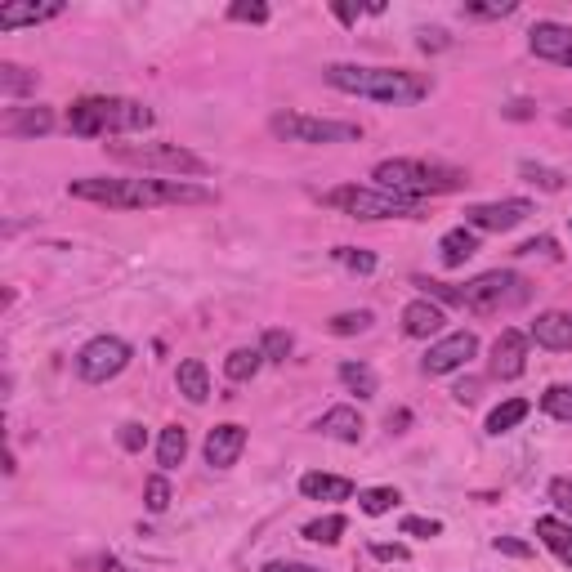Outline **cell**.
<instances>
[{
    "label": "cell",
    "mask_w": 572,
    "mask_h": 572,
    "mask_svg": "<svg viewBox=\"0 0 572 572\" xmlns=\"http://www.w3.org/2000/svg\"><path fill=\"white\" fill-rule=\"evenodd\" d=\"M68 197L94 206H112V211H152V206H211L215 193L188 179H72Z\"/></svg>",
    "instance_id": "6da1fadb"
},
{
    "label": "cell",
    "mask_w": 572,
    "mask_h": 572,
    "mask_svg": "<svg viewBox=\"0 0 572 572\" xmlns=\"http://www.w3.org/2000/svg\"><path fill=\"white\" fill-rule=\"evenodd\" d=\"M322 81L331 90L358 94V99H376V103H394V108H407V103L429 99L434 81L425 72H407V68H362V63H327L322 68Z\"/></svg>",
    "instance_id": "7a4b0ae2"
},
{
    "label": "cell",
    "mask_w": 572,
    "mask_h": 572,
    "mask_svg": "<svg viewBox=\"0 0 572 572\" xmlns=\"http://www.w3.org/2000/svg\"><path fill=\"white\" fill-rule=\"evenodd\" d=\"M152 108L139 99H117V94H85L68 108V130L81 139H108V135H139L152 126Z\"/></svg>",
    "instance_id": "3957f363"
},
{
    "label": "cell",
    "mask_w": 572,
    "mask_h": 572,
    "mask_svg": "<svg viewBox=\"0 0 572 572\" xmlns=\"http://www.w3.org/2000/svg\"><path fill=\"white\" fill-rule=\"evenodd\" d=\"M376 188L398 193L407 202H421V197H438V193H461L470 184V175L456 166H438V161H416V157H389L371 170Z\"/></svg>",
    "instance_id": "277c9868"
},
{
    "label": "cell",
    "mask_w": 572,
    "mask_h": 572,
    "mask_svg": "<svg viewBox=\"0 0 572 572\" xmlns=\"http://www.w3.org/2000/svg\"><path fill=\"white\" fill-rule=\"evenodd\" d=\"M528 300H532V282L510 269L479 273L474 282L456 286V309L479 313V318H492V313H505V309H523Z\"/></svg>",
    "instance_id": "5b68a950"
},
{
    "label": "cell",
    "mask_w": 572,
    "mask_h": 572,
    "mask_svg": "<svg viewBox=\"0 0 572 572\" xmlns=\"http://www.w3.org/2000/svg\"><path fill=\"white\" fill-rule=\"evenodd\" d=\"M322 206L349 219H421V202H407V197L385 193L376 184H340L322 193Z\"/></svg>",
    "instance_id": "8992f818"
},
{
    "label": "cell",
    "mask_w": 572,
    "mask_h": 572,
    "mask_svg": "<svg viewBox=\"0 0 572 572\" xmlns=\"http://www.w3.org/2000/svg\"><path fill=\"white\" fill-rule=\"evenodd\" d=\"M108 152L121 166H139V170H152V175H175V179L211 175V161L179 148V143H112Z\"/></svg>",
    "instance_id": "52a82bcc"
},
{
    "label": "cell",
    "mask_w": 572,
    "mask_h": 572,
    "mask_svg": "<svg viewBox=\"0 0 572 572\" xmlns=\"http://www.w3.org/2000/svg\"><path fill=\"white\" fill-rule=\"evenodd\" d=\"M269 130L286 143H358L362 139V126L358 121H336V117H309V112H278L269 121Z\"/></svg>",
    "instance_id": "ba28073f"
},
{
    "label": "cell",
    "mask_w": 572,
    "mask_h": 572,
    "mask_svg": "<svg viewBox=\"0 0 572 572\" xmlns=\"http://www.w3.org/2000/svg\"><path fill=\"white\" fill-rule=\"evenodd\" d=\"M130 358H135V349L121 336H94L90 345H81V354H76V376H81L85 385H108L112 376H121V371L130 367Z\"/></svg>",
    "instance_id": "9c48e42d"
},
{
    "label": "cell",
    "mask_w": 572,
    "mask_h": 572,
    "mask_svg": "<svg viewBox=\"0 0 572 572\" xmlns=\"http://www.w3.org/2000/svg\"><path fill=\"white\" fill-rule=\"evenodd\" d=\"M528 215H532V202L505 197V202L470 206V211H465V228H474V233H510V228H519Z\"/></svg>",
    "instance_id": "30bf717a"
},
{
    "label": "cell",
    "mask_w": 572,
    "mask_h": 572,
    "mask_svg": "<svg viewBox=\"0 0 572 572\" xmlns=\"http://www.w3.org/2000/svg\"><path fill=\"white\" fill-rule=\"evenodd\" d=\"M474 354H479V336L474 331H452L438 345H429V354L421 358V371L425 376H447V371H461Z\"/></svg>",
    "instance_id": "8fae6325"
},
{
    "label": "cell",
    "mask_w": 572,
    "mask_h": 572,
    "mask_svg": "<svg viewBox=\"0 0 572 572\" xmlns=\"http://www.w3.org/2000/svg\"><path fill=\"white\" fill-rule=\"evenodd\" d=\"M528 331L505 327L497 340H492V376L497 380H519L528 371Z\"/></svg>",
    "instance_id": "7c38bea8"
},
{
    "label": "cell",
    "mask_w": 572,
    "mask_h": 572,
    "mask_svg": "<svg viewBox=\"0 0 572 572\" xmlns=\"http://www.w3.org/2000/svg\"><path fill=\"white\" fill-rule=\"evenodd\" d=\"M528 50L546 63H559V68H572V27L564 23H537L528 32Z\"/></svg>",
    "instance_id": "4fadbf2b"
},
{
    "label": "cell",
    "mask_w": 572,
    "mask_h": 572,
    "mask_svg": "<svg viewBox=\"0 0 572 572\" xmlns=\"http://www.w3.org/2000/svg\"><path fill=\"white\" fill-rule=\"evenodd\" d=\"M528 340H537L550 354H572V309H550L528 327Z\"/></svg>",
    "instance_id": "5bb4252c"
},
{
    "label": "cell",
    "mask_w": 572,
    "mask_h": 572,
    "mask_svg": "<svg viewBox=\"0 0 572 572\" xmlns=\"http://www.w3.org/2000/svg\"><path fill=\"white\" fill-rule=\"evenodd\" d=\"M242 452H246V425L228 421L206 434V465H215V470H233Z\"/></svg>",
    "instance_id": "9a60e30c"
},
{
    "label": "cell",
    "mask_w": 572,
    "mask_h": 572,
    "mask_svg": "<svg viewBox=\"0 0 572 572\" xmlns=\"http://www.w3.org/2000/svg\"><path fill=\"white\" fill-rule=\"evenodd\" d=\"M59 14H63L59 0H45V5H36V0H9V5H0V32L50 23V18H59Z\"/></svg>",
    "instance_id": "2e32d148"
},
{
    "label": "cell",
    "mask_w": 572,
    "mask_h": 572,
    "mask_svg": "<svg viewBox=\"0 0 572 572\" xmlns=\"http://www.w3.org/2000/svg\"><path fill=\"white\" fill-rule=\"evenodd\" d=\"M54 130V108H45V103H36V108H14L5 121V135L9 139H41Z\"/></svg>",
    "instance_id": "e0dca14e"
},
{
    "label": "cell",
    "mask_w": 572,
    "mask_h": 572,
    "mask_svg": "<svg viewBox=\"0 0 572 572\" xmlns=\"http://www.w3.org/2000/svg\"><path fill=\"white\" fill-rule=\"evenodd\" d=\"M443 309H438L434 300H412L403 309V336H412V340H429V336H438L443 331Z\"/></svg>",
    "instance_id": "ac0fdd59"
},
{
    "label": "cell",
    "mask_w": 572,
    "mask_h": 572,
    "mask_svg": "<svg viewBox=\"0 0 572 572\" xmlns=\"http://www.w3.org/2000/svg\"><path fill=\"white\" fill-rule=\"evenodd\" d=\"M318 434H327V438H336V443H358L362 438V416H358V407H331V412H322L318 416Z\"/></svg>",
    "instance_id": "d6986e66"
},
{
    "label": "cell",
    "mask_w": 572,
    "mask_h": 572,
    "mask_svg": "<svg viewBox=\"0 0 572 572\" xmlns=\"http://www.w3.org/2000/svg\"><path fill=\"white\" fill-rule=\"evenodd\" d=\"M300 492L309 501H349V497H354V483H349L345 474L313 470V474H304V479H300Z\"/></svg>",
    "instance_id": "ffe728a7"
},
{
    "label": "cell",
    "mask_w": 572,
    "mask_h": 572,
    "mask_svg": "<svg viewBox=\"0 0 572 572\" xmlns=\"http://www.w3.org/2000/svg\"><path fill=\"white\" fill-rule=\"evenodd\" d=\"M175 385H179V394H184L188 403L202 407L206 398H211V371H206V362H202V358H188V362H179Z\"/></svg>",
    "instance_id": "44dd1931"
},
{
    "label": "cell",
    "mask_w": 572,
    "mask_h": 572,
    "mask_svg": "<svg viewBox=\"0 0 572 572\" xmlns=\"http://www.w3.org/2000/svg\"><path fill=\"white\" fill-rule=\"evenodd\" d=\"M537 541L550 550V555L559 559L564 568H572V523H564V519H537Z\"/></svg>",
    "instance_id": "7402d4cb"
},
{
    "label": "cell",
    "mask_w": 572,
    "mask_h": 572,
    "mask_svg": "<svg viewBox=\"0 0 572 572\" xmlns=\"http://www.w3.org/2000/svg\"><path fill=\"white\" fill-rule=\"evenodd\" d=\"M474 251H479V233H474V228H452V233H443V242H438L443 269H461Z\"/></svg>",
    "instance_id": "603a6c76"
},
{
    "label": "cell",
    "mask_w": 572,
    "mask_h": 572,
    "mask_svg": "<svg viewBox=\"0 0 572 572\" xmlns=\"http://www.w3.org/2000/svg\"><path fill=\"white\" fill-rule=\"evenodd\" d=\"M184 456H188V429L184 425H166L161 429V438H157V465L170 474L175 465H184Z\"/></svg>",
    "instance_id": "cb8c5ba5"
},
{
    "label": "cell",
    "mask_w": 572,
    "mask_h": 572,
    "mask_svg": "<svg viewBox=\"0 0 572 572\" xmlns=\"http://www.w3.org/2000/svg\"><path fill=\"white\" fill-rule=\"evenodd\" d=\"M528 412H532V403L528 398H505L501 407H492V416H488V434H510L514 425H523L528 421Z\"/></svg>",
    "instance_id": "d4e9b609"
},
{
    "label": "cell",
    "mask_w": 572,
    "mask_h": 572,
    "mask_svg": "<svg viewBox=\"0 0 572 572\" xmlns=\"http://www.w3.org/2000/svg\"><path fill=\"white\" fill-rule=\"evenodd\" d=\"M340 385H345L349 394H358V398H376L380 380H376V371H371L367 362H340Z\"/></svg>",
    "instance_id": "484cf974"
},
{
    "label": "cell",
    "mask_w": 572,
    "mask_h": 572,
    "mask_svg": "<svg viewBox=\"0 0 572 572\" xmlns=\"http://www.w3.org/2000/svg\"><path fill=\"white\" fill-rule=\"evenodd\" d=\"M41 85V72L18 68V63H0V94L5 99H18V94H32Z\"/></svg>",
    "instance_id": "4316f807"
},
{
    "label": "cell",
    "mask_w": 572,
    "mask_h": 572,
    "mask_svg": "<svg viewBox=\"0 0 572 572\" xmlns=\"http://www.w3.org/2000/svg\"><path fill=\"white\" fill-rule=\"evenodd\" d=\"M264 367V354L260 349H233V354L224 358V376L233 380V385H246V380H255V371Z\"/></svg>",
    "instance_id": "83f0119b"
},
{
    "label": "cell",
    "mask_w": 572,
    "mask_h": 572,
    "mask_svg": "<svg viewBox=\"0 0 572 572\" xmlns=\"http://www.w3.org/2000/svg\"><path fill=\"white\" fill-rule=\"evenodd\" d=\"M519 175L528 179L532 188H541V193H564V188H568V175H564V170L537 166V161H519Z\"/></svg>",
    "instance_id": "f1b7e54d"
},
{
    "label": "cell",
    "mask_w": 572,
    "mask_h": 572,
    "mask_svg": "<svg viewBox=\"0 0 572 572\" xmlns=\"http://www.w3.org/2000/svg\"><path fill=\"white\" fill-rule=\"evenodd\" d=\"M345 514H322V519H313V523H304V537L309 541H318V546H336L340 537H345Z\"/></svg>",
    "instance_id": "f546056e"
},
{
    "label": "cell",
    "mask_w": 572,
    "mask_h": 572,
    "mask_svg": "<svg viewBox=\"0 0 572 572\" xmlns=\"http://www.w3.org/2000/svg\"><path fill=\"white\" fill-rule=\"evenodd\" d=\"M541 412L572 425V385H550L546 394H541Z\"/></svg>",
    "instance_id": "4dcf8cb0"
},
{
    "label": "cell",
    "mask_w": 572,
    "mask_h": 572,
    "mask_svg": "<svg viewBox=\"0 0 572 572\" xmlns=\"http://www.w3.org/2000/svg\"><path fill=\"white\" fill-rule=\"evenodd\" d=\"M291 349H295V336H291V331H282V327H269V331H264V340H260L264 362H286V358H291Z\"/></svg>",
    "instance_id": "1f68e13d"
},
{
    "label": "cell",
    "mask_w": 572,
    "mask_h": 572,
    "mask_svg": "<svg viewBox=\"0 0 572 572\" xmlns=\"http://www.w3.org/2000/svg\"><path fill=\"white\" fill-rule=\"evenodd\" d=\"M398 501H403V497H398V488H367V492H358V510L371 514V519H376V514H389Z\"/></svg>",
    "instance_id": "d6a6232c"
},
{
    "label": "cell",
    "mask_w": 572,
    "mask_h": 572,
    "mask_svg": "<svg viewBox=\"0 0 572 572\" xmlns=\"http://www.w3.org/2000/svg\"><path fill=\"white\" fill-rule=\"evenodd\" d=\"M371 322H376L371 318V309H358V313H336L327 327H331V336H362Z\"/></svg>",
    "instance_id": "836d02e7"
},
{
    "label": "cell",
    "mask_w": 572,
    "mask_h": 572,
    "mask_svg": "<svg viewBox=\"0 0 572 572\" xmlns=\"http://www.w3.org/2000/svg\"><path fill=\"white\" fill-rule=\"evenodd\" d=\"M143 505H148L152 514L170 510V479H166V474H152V479L143 483Z\"/></svg>",
    "instance_id": "e575fe53"
},
{
    "label": "cell",
    "mask_w": 572,
    "mask_h": 572,
    "mask_svg": "<svg viewBox=\"0 0 572 572\" xmlns=\"http://www.w3.org/2000/svg\"><path fill=\"white\" fill-rule=\"evenodd\" d=\"M331 255H336L345 269H354V273H376V255H371V251H358V246H336Z\"/></svg>",
    "instance_id": "d590c367"
},
{
    "label": "cell",
    "mask_w": 572,
    "mask_h": 572,
    "mask_svg": "<svg viewBox=\"0 0 572 572\" xmlns=\"http://www.w3.org/2000/svg\"><path fill=\"white\" fill-rule=\"evenodd\" d=\"M438 532H443V523L438 519H425V514H407L403 519V537H438Z\"/></svg>",
    "instance_id": "8d00e7d4"
},
{
    "label": "cell",
    "mask_w": 572,
    "mask_h": 572,
    "mask_svg": "<svg viewBox=\"0 0 572 572\" xmlns=\"http://www.w3.org/2000/svg\"><path fill=\"white\" fill-rule=\"evenodd\" d=\"M416 45H421L425 54H438V50H447V45H452V36H447L443 27H421V32H416Z\"/></svg>",
    "instance_id": "74e56055"
},
{
    "label": "cell",
    "mask_w": 572,
    "mask_h": 572,
    "mask_svg": "<svg viewBox=\"0 0 572 572\" xmlns=\"http://www.w3.org/2000/svg\"><path fill=\"white\" fill-rule=\"evenodd\" d=\"M514 9H519L514 0H501V5H465L461 14H465V18H510Z\"/></svg>",
    "instance_id": "f35d334b"
},
{
    "label": "cell",
    "mask_w": 572,
    "mask_h": 572,
    "mask_svg": "<svg viewBox=\"0 0 572 572\" xmlns=\"http://www.w3.org/2000/svg\"><path fill=\"white\" fill-rule=\"evenodd\" d=\"M117 443L126 447V452H143V443H148V434H143V425H135V421H126L117 429Z\"/></svg>",
    "instance_id": "ab89813d"
},
{
    "label": "cell",
    "mask_w": 572,
    "mask_h": 572,
    "mask_svg": "<svg viewBox=\"0 0 572 572\" xmlns=\"http://www.w3.org/2000/svg\"><path fill=\"white\" fill-rule=\"evenodd\" d=\"M228 18L233 23H269V5H233Z\"/></svg>",
    "instance_id": "60d3db41"
},
{
    "label": "cell",
    "mask_w": 572,
    "mask_h": 572,
    "mask_svg": "<svg viewBox=\"0 0 572 572\" xmlns=\"http://www.w3.org/2000/svg\"><path fill=\"white\" fill-rule=\"evenodd\" d=\"M371 555H376L380 564H407V559H412V550H407V546H385V541H376V546H371Z\"/></svg>",
    "instance_id": "b9f144b4"
},
{
    "label": "cell",
    "mask_w": 572,
    "mask_h": 572,
    "mask_svg": "<svg viewBox=\"0 0 572 572\" xmlns=\"http://www.w3.org/2000/svg\"><path fill=\"white\" fill-rule=\"evenodd\" d=\"M550 501H555L564 514H572V479H555V483H550Z\"/></svg>",
    "instance_id": "7bdbcfd3"
},
{
    "label": "cell",
    "mask_w": 572,
    "mask_h": 572,
    "mask_svg": "<svg viewBox=\"0 0 572 572\" xmlns=\"http://www.w3.org/2000/svg\"><path fill=\"white\" fill-rule=\"evenodd\" d=\"M492 550H501V555H514V559H528V555H532L528 541H514V537H497V541H492Z\"/></svg>",
    "instance_id": "ee69618b"
},
{
    "label": "cell",
    "mask_w": 572,
    "mask_h": 572,
    "mask_svg": "<svg viewBox=\"0 0 572 572\" xmlns=\"http://www.w3.org/2000/svg\"><path fill=\"white\" fill-rule=\"evenodd\" d=\"M519 255H555V242L550 237H532V242L519 246Z\"/></svg>",
    "instance_id": "f6af8a7d"
},
{
    "label": "cell",
    "mask_w": 572,
    "mask_h": 572,
    "mask_svg": "<svg viewBox=\"0 0 572 572\" xmlns=\"http://www.w3.org/2000/svg\"><path fill=\"white\" fill-rule=\"evenodd\" d=\"M264 572H318V568H309V564H291V559H273V564H264Z\"/></svg>",
    "instance_id": "bcb514c9"
},
{
    "label": "cell",
    "mask_w": 572,
    "mask_h": 572,
    "mask_svg": "<svg viewBox=\"0 0 572 572\" xmlns=\"http://www.w3.org/2000/svg\"><path fill=\"white\" fill-rule=\"evenodd\" d=\"M452 394H456V403H474V394H479V385H474V380H461V385H456Z\"/></svg>",
    "instance_id": "7dc6e473"
},
{
    "label": "cell",
    "mask_w": 572,
    "mask_h": 572,
    "mask_svg": "<svg viewBox=\"0 0 572 572\" xmlns=\"http://www.w3.org/2000/svg\"><path fill=\"white\" fill-rule=\"evenodd\" d=\"M501 112L514 121H523V117H532V103H510V108H501Z\"/></svg>",
    "instance_id": "c3c4849f"
},
{
    "label": "cell",
    "mask_w": 572,
    "mask_h": 572,
    "mask_svg": "<svg viewBox=\"0 0 572 572\" xmlns=\"http://www.w3.org/2000/svg\"><path fill=\"white\" fill-rule=\"evenodd\" d=\"M336 18H340V23H354V18H358V9H349V5H336Z\"/></svg>",
    "instance_id": "681fc988"
},
{
    "label": "cell",
    "mask_w": 572,
    "mask_h": 572,
    "mask_svg": "<svg viewBox=\"0 0 572 572\" xmlns=\"http://www.w3.org/2000/svg\"><path fill=\"white\" fill-rule=\"evenodd\" d=\"M103 572H130V568H121L117 559H103Z\"/></svg>",
    "instance_id": "f907efd6"
},
{
    "label": "cell",
    "mask_w": 572,
    "mask_h": 572,
    "mask_svg": "<svg viewBox=\"0 0 572 572\" xmlns=\"http://www.w3.org/2000/svg\"><path fill=\"white\" fill-rule=\"evenodd\" d=\"M559 121H564V126H572V112H564V117H559Z\"/></svg>",
    "instance_id": "816d5d0a"
}]
</instances>
